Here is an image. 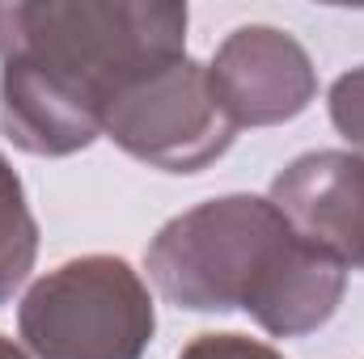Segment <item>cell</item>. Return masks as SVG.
<instances>
[{"label":"cell","instance_id":"obj_1","mask_svg":"<svg viewBox=\"0 0 364 359\" xmlns=\"http://www.w3.org/2000/svg\"><path fill=\"white\" fill-rule=\"evenodd\" d=\"M144 270L161 300L191 313H250L272 338L322 330L348 267L305 241L267 194H220L157 228Z\"/></svg>","mask_w":364,"mask_h":359},{"label":"cell","instance_id":"obj_2","mask_svg":"<svg viewBox=\"0 0 364 359\" xmlns=\"http://www.w3.org/2000/svg\"><path fill=\"white\" fill-rule=\"evenodd\" d=\"M186 21L174 0H0V64L51 81L102 118L127 81L186 55Z\"/></svg>","mask_w":364,"mask_h":359},{"label":"cell","instance_id":"obj_3","mask_svg":"<svg viewBox=\"0 0 364 359\" xmlns=\"http://www.w3.org/2000/svg\"><path fill=\"white\" fill-rule=\"evenodd\" d=\"M153 330L149 283L114 254L60 263L17 304V334L30 359H144Z\"/></svg>","mask_w":364,"mask_h":359},{"label":"cell","instance_id":"obj_4","mask_svg":"<svg viewBox=\"0 0 364 359\" xmlns=\"http://www.w3.org/2000/svg\"><path fill=\"white\" fill-rule=\"evenodd\" d=\"M102 136L149 170L199 174L233 148L237 127L216 101L208 64L178 55L140 72L110 97L102 110Z\"/></svg>","mask_w":364,"mask_h":359},{"label":"cell","instance_id":"obj_5","mask_svg":"<svg viewBox=\"0 0 364 359\" xmlns=\"http://www.w3.org/2000/svg\"><path fill=\"white\" fill-rule=\"evenodd\" d=\"M208 77L237 131L288 123L318 97V68L309 51L275 26H237L225 34Z\"/></svg>","mask_w":364,"mask_h":359},{"label":"cell","instance_id":"obj_6","mask_svg":"<svg viewBox=\"0 0 364 359\" xmlns=\"http://www.w3.org/2000/svg\"><path fill=\"white\" fill-rule=\"evenodd\" d=\"M267 199L305 241L348 270H364V153H305L275 174Z\"/></svg>","mask_w":364,"mask_h":359},{"label":"cell","instance_id":"obj_7","mask_svg":"<svg viewBox=\"0 0 364 359\" xmlns=\"http://www.w3.org/2000/svg\"><path fill=\"white\" fill-rule=\"evenodd\" d=\"M34 258H38V220L30 211L17 170L0 153V304H9L13 292L30 279Z\"/></svg>","mask_w":364,"mask_h":359},{"label":"cell","instance_id":"obj_8","mask_svg":"<svg viewBox=\"0 0 364 359\" xmlns=\"http://www.w3.org/2000/svg\"><path fill=\"white\" fill-rule=\"evenodd\" d=\"M326 110L335 131L352 144V153H364V64L335 77V85L326 93Z\"/></svg>","mask_w":364,"mask_h":359},{"label":"cell","instance_id":"obj_9","mask_svg":"<svg viewBox=\"0 0 364 359\" xmlns=\"http://www.w3.org/2000/svg\"><path fill=\"white\" fill-rule=\"evenodd\" d=\"M178 359H284L272 343H259L250 334H195L186 347L178 351Z\"/></svg>","mask_w":364,"mask_h":359},{"label":"cell","instance_id":"obj_10","mask_svg":"<svg viewBox=\"0 0 364 359\" xmlns=\"http://www.w3.org/2000/svg\"><path fill=\"white\" fill-rule=\"evenodd\" d=\"M0 359H30V351H26V347H17L13 338H4V334H0Z\"/></svg>","mask_w":364,"mask_h":359}]
</instances>
